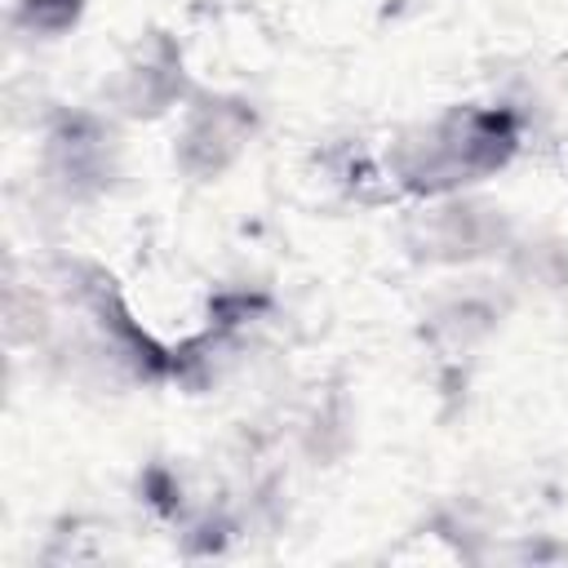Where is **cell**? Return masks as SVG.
<instances>
[{"mask_svg": "<svg viewBox=\"0 0 568 568\" xmlns=\"http://www.w3.org/2000/svg\"><path fill=\"white\" fill-rule=\"evenodd\" d=\"M510 151H515V129L506 115L462 111L430 129V138L422 142V155L408 164V178L422 191H444L501 169Z\"/></svg>", "mask_w": 568, "mask_h": 568, "instance_id": "6da1fadb", "label": "cell"}]
</instances>
